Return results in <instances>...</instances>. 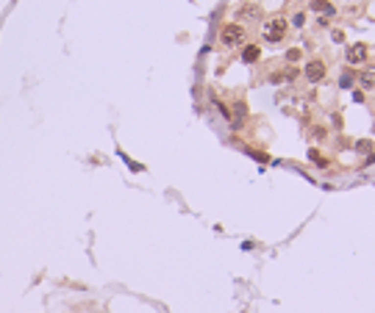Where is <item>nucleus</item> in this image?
<instances>
[{
  "label": "nucleus",
  "mask_w": 375,
  "mask_h": 313,
  "mask_svg": "<svg viewBox=\"0 0 375 313\" xmlns=\"http://www.w3.org/2000/svg\"><path fill=\"white\" fill-rule=\"evenodd\" d=\"M345 56H348V64H361L367 59V44H350Z\"/></svg>",
  "instance_id": "20e7f679"
},
{
  "label": "nucleus",
  "mask_w": 375,
  "mask_h": 313,
  "mask_svg": "<svg viewBox=\"0 0 375 313\" xmlns=\"http://www.w3.org/2000/svg\"><path fill=\"white\" fill-rule=\"evenodd\" d=\"M239 17L258 20V17H261V11H258V6H253V3H250V6H242V9H239Z\"/></svg>",
  "instance_id": "423d86ee"
},
{
  "label": "nucleus",
  "mask_w": 375,
  "mask_h": 313,
  "mask_svg": "<svg viewBox=\"0 0 375 313\" xmlns=\"http://www.w3.org/2000/svg\"><path fill=\"white\" fill-rule=\"evenodd\" d=\"M283 34H286V20H281V17L270 20V22L264 25V39L267 42H281Z\"/></svg>",
  "instance_id": "f03ea898"
},
{
  "label": "nucleus",
  "mask_w": 375,
  "mask_h": 313,
  "mask_svg": "<svg viewBox=\"0 0 375 313\" xmlns=\"http://www.w3.org/2000/svg\"><path fill=\"white\" fill-rule=\"evenodd\" d=\"M361 83H364V86H373L375 83V69H370V72H361Z\"/></svg>",
  "instance_id": "6e6552de"
},
{
  "label": "nucleus",
  "mask_w": 375,
  "mask_h": 313,
  "mask_svg": "<svg viewBox=\"0 0 375 313\" xmlns=\"http://www.w3.org/2000/svg\"><path fill=\"white\" fill-rule=\"evenodd\" d=\"M258 44H247L245 50H242V61H245V64H253V61H258Z\"/></svg>",
  "instance_id": "39448f33"
},
{
  "label": "nucleus",
  "mask_w": 375,
  "mask_h": 313,
  "mask_svg": "<svg viewBox=\"0 0 375 313\" xmlns=\"http://www.w3.org/2000/svg\"><path fill=\"white\" fill-rule=\"evenodd\" d=\"M303 22H306V14H295V17H292V25L295 28H303Z\"/></svg>",
  "instance_id": "1a4fd4ad"
},
{
  "label": "nucleus",
  "mask_w": 375,
  "mask_h": 313,
  "mask_svg": "<svg viewBox=\"0 0 375 313\" xmlns=\"http://www.w3.org/2000/svg\"><path fill=\"white\" fill-rule=\"evenodd\" d=\"M311 9H314V11H328V14H333V9L328 6V0H314V3H311Z\"/></svg>",
  "instance_id": "0eeeda50"
},
{
  "label": "nucleus",
  "mask_w": 375,
  "mask_h": 313,
  "mask_svg": "<svg viewBox=\"0 0 375 313\" xmlns=\"http://www.w3.org/2000/svg\"><path fill=\"white\" fill-rule=\"evenodd\" d=\"M303 75H306L311 83H320V81L325 78V64L323 61H308L306 69H303Z\"/></svg>",
  "instance_id": "7ed1b4c3"
},
{
  "label": "nucleus",
  "mask_w": 375,
  "mask_h": 313,
  "mask_svg": "<svg viewBox=\"0 0 375 313\" xmlns=\"http://www.w3.org/2000/svg\"><path fill=\"white\" fill-rule=\"evenodd\" d=\"M286 59H289V61H298L300 59V50H289V53H286Z\"/></svg>",
  "instance_id": "9b49d317"
},
{
  "label": "nucleus",
  "mask_w": 375,
  "mask_h": 313,
  "mask_svg": "<svg viewBox=\"0 0 375 313\" xmlns=\"http://www.w3.org/2000/svg\"><path fill=\"white\" fill-rule=\"evenodd\" d=\"M353 83V75H350V72H345V75H342V86H350Z\"/></svg>",
  "instance_id": "9d476101"
},
{
  "label": "nucleus",
  "mask_w": 375,
  "mask_h": 313,
  "mask_svg": "<svg viewBox=\"0 0 375 313\" xmlns=\"http://www.w3.org/2000/svg\"><path fill=\"white\" fill-rule=\"evenodd\" d=\"M242 39H245V28L236 25V22H228V25L222 28V34H220L222 47H236V44H242Z\"/></svg>",
  "instance_id": "f257e3e1"
}]
</instances>
